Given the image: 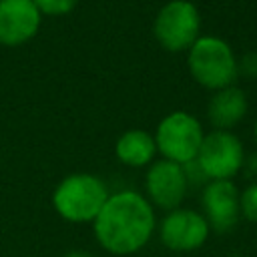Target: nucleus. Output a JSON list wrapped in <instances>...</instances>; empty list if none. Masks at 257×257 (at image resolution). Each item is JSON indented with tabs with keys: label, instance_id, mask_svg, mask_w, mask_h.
I'll return each mask as SVG.
<instances>
[{
	"label": "nucleus",
	"instance_id": "2eb2a0df",
	"mask_svg": "<svg viewBox=\"0 0 257 257\" xmlns=\"http://www.w3.org/2000/svg\"><path fill=\"white\" fill-rule=\"evenodd\" d=\"M239 72H245L247 76H257V54H247L245 60L239 64Z\"/></svg>",
	"mask_w": 257,
	"mask_h": 257
},
{
	"label": "nucleus",
	"instance_id": "20e7f679",
	"mask_svg": "<svg viewBox=\"0 0 257 257\" xmlns=\"http://www.w3.org/2000/svg\"><path fill=\"white\" fill-rule=\"evenodd\" d=\"M153 137L157 143V153H161L163 159L185 165L197 159L205 131L195 114L175 110L161 118Z\"/></svg>",
	"mask_w": 257,
	"mask_h": 257
},
{
	"label": "nucleus",
	"instance_id": "1a4fd4ad",
	"mask_svg": "<svg viewBox=\"0 0 257 257\" xmlns=\"http://www.w3.org/2000/svg\"><path fill=\"white\" fill-rule=\"evenodd\" d=\"M241 193L233 181H209L201 191V209L211 231L229 233L241 219Z\"/></svg>",
	"mask_w": 257,
	"mask_h": 257
},
{
	"label": "nucleus",
	"instance_id": "ddd939ff",
	"mask_svg": "<svg viewBox=\"0 0 257 257\" xmlns=\"http://www.w3.org/2000/svg\"><path fill=\"white\" fill-rule=\"evenodd\" d=\"M42 16H64L74 10L78 0H32Z\"/></svg>",
	"mask_w": 257,
	"mask_h": 257
},
{
	"label": "nucleus",
	"instance_id": "39448f33",
	"mask_svg": "<svg viewBox=\"0 0 257 257\" xmlns=\"http://www.w3.org/2000/svg\"><path fill=\"white\" fill-rule=\"evenodd\" d=\"M157 42L169 52H185L201 36V14L191 0H171L161 6L153 22Z\"/></svg>",
	"mask_w": 257,
	"mask_h": 257
},
{
	"label": "nucleus",
	"instance_id": "dca6fc26",
	"mask_svg": "<svg viewBox=\"0 0 257 257\" xmlns=\"http://www.w3.org/2000/svg\"><path fill=\"white\" fill-rule=\"evenodd\" d=\"M64 257H96V255L86 253V251H70V253H66Z\"/></svg>",
	"mask_w": 257,
	"mask_h": 257
},
{
	"label": "nucleus",
	"instance_id": "f8f14e48",
	"mask_svg": "<svg viewBox=\"0 0 257 257\" xmlns=\"http://www.w3.org/2000/svg\"><path fill=\"white\" fill-rule=\"evenodd\" d=\"M114 155L126 167H149L157 157L155 137L143 128L124 131L114 143Z\"/></svg>",
	"mask_w": 257,
	"mask_h": 257
},
{
	"label": "nucleus",
	"instance_id": "f03ea898",
	"mask_svg": "<svg viewBox=\"0 0 257 257\" xmlns=\"http://www.w3.org/2000/svg\"><path fill=\"white\" fill-rule=\"evenodd\" d=\"M187 68L193 80L209 90L231 86L239 76V62L227 40L201 34L187 50Z\"/></svg>",
	"mask_w": 257,
	"mask_h": 257
},
{
	"label": "nucleus",
	"instance_id": "6e6552de",
	"mask_svg": "<svg viewBox=\"0 0 257 257\" xmlns=\"http://www.w3.org/2000/svg\"><path fill=\"white\" fill-rule=\"evenodd\" d=\"M187 189H189V183H187L183 165L161 159V161H153L147 167L145 191H147V201L153 207H159L165 211H173L181 207L187 195Z\"/></svg>",
	"mask_w": 257,
	"mask_h": 257
},
{
	"label": "nucleus",
	"instance_id": "f3484780",
	"mask_svg": "<svg viewBox=\"0 0 257 257\" xmlns=\"http://www.w3.org/2000/svg\"><path fill=\"white\" fill-rule=\"evenodd\" d=\"M253 137H255V143H257V118H255V124H253Z\"/></svg>",
	"mask_w": 257,
	"mask_h": 257
},
{
	"label": "nucleus",
	"instance_id": "7ed1b4c3",
	"mask_svg": "<svg viewBox=\"0 0 257 257\" xmlns=\"http://www.w3.org/2000/svg\"><path fill=\"white\" fill-rule=\"evenodd\" d=\"M108 195L110 193L100 177L90 173H72L56 185L52 193V207L68 223H92Z\"/></svg>",
	"mask_w": 257,
	"mask_h": 257
},
{
	"label": "nucleus",
	"instance_id": "a211bd4d",
	"mask_svg": "<svg viewBox=\"0 0 257 257\" xmlns=\"http://www.w3.org/2000/svg\"><path fill=\"white\" fill-rule=\"evenodd\" d=\"M227 257H245V255H227Z\"/></svg>",
	"mask_w": 257,
	"mask_h": 257
},
{
	"label": "nucleus",
	"instance_id": "423d86ee",
	"mask_svg": "<svg viewBox=\"0 0 257 257\" xmlns=\"http://www.w3.org/2000/svg\"><path fill=\"white\" fill-rule=\"evenodd\" d=\"M195 161L209 181H231L245 165V149L235 133L213 128L205 135Z\"/></svg>",
	"mask_w": 257,
	"mask_h": 257
},
{
	"label": "nucleus",
	"instance_id": "4468645a",
	"mask_svg": "<svg viewBox=\"0 0 257 257\" xmlns=\"http://www.w3.org/2000/svg\"><path fill=\"white\" fill-rule=\"evenodd\" d=\"M241 217L257 223V181H253L245 191H241Z\"/></svg>",
	"mask_w": 257,
	"mask_h": 257
},
{
	"label": "nucleus",
	"instance_id": "9d476101",
	"mask_svg": "<svg viewBox=\"0 0 257 257\" xmlns=\"http://www.w3.org/2000/svg\"><path fill=\"white\" fill-rule=\"evenodd\" d=\"M42 24V14L32 0H0V46L30 42Z\"/></svg>",
	"mask_w": 257,
	"mask_h": 257
},
{
	"label": "nucleus",
	"instance_id": "9b49d317",
	"mask_svg": "<svg viewBox=\"0 0 257 257\" xmlns=\"http://www.w3.org/2000/svg\"><path fill=\"white\" fill-rule=\"evenodd\" d=\"M247 108H249L247 94L235 84H231V86H225L213 92L209 106H207V116L215 128L231 131L245 118Z\"/></svg>",
	"mask_w": 257,
	"mask_h": 257
},
{
	"label": "nucleus",
	"instance_id": "f257e3e1",
	"mask_svg": "<svg viewBox=\"0 0 257 257\" xmlns=\"http://www.w3.org/2000/svg\"><path fill=\"white\" fill-rule=\"evenodd\" d=\"M157 227L155 209L145 195L122 189L108 195L92 221L98 245L110 255H133L153 237Z\"/></svg>",
	"mask_w": 257,
	"mask_h": 257
},
{
	"label": "nucleus",
	"instance_id": "0eeeda50",
	"mask_svg": "<svg viewBox=\"0 0 257 257\" xmlns=\"http://www.w3.org/2000/svg\"><path fill=\"white\" fill-rule=\"evenodd\" d=\"M211 235V227L203 213L187 207L167 211L159 225L161 243L175 253H191L201 249Z\"/></svg>",
	"mask_w": 257,
	"mask_h": 257
}]
</instances>
